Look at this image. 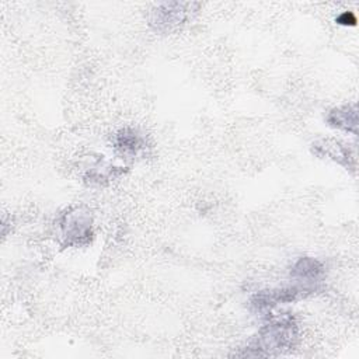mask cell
Listing matches in <instances>:
<instances>
[{"instance_id": "obj_1", "label": "cell", "mask_w": 359, "mask_h": 359, "mask_svg": "<svg viewBox=\"0 0 359 359\" xmlns=\"http://www.w3.org/2000/svg\"><path fill=\"white\" fill-rule=\"evenodd\" d=\"M199 4L191 1H170L160 3L151 10L150 24L154 29L165 32L178 28L185 24L195 11H198Z\"/></svg>"}, {"instance_id": "obj_2", "label": "cell", "mask_w": 359, "mask_h": 359, "mask_svg": "<svg viewBox=\"0 0 359 359\" xmlns=\"http://www.w3.org/2000/svg\"><path fill=\"white\" fill-rule=\"evenodd\" d=\"M296 338V324L290 317H279L268 323L258 334V348L280 349L287 348Z\"/></svg>"}, {"instance_id": "obj_3", "label": "cell", "mask_w": 359, "mask_h": 359, "mask_svg": "<svg viewBox=\"0 0 359 359\" xmlns=\"http://www.w3.org/2000/svg\"><path fill=\"white\" fill-rule=\"evenodd\" d=\"M60 229L67 245H80L91 237V219L87 212L76 208L63 215Z\"/></svg>"}, {"instance_id": "obj_4", "label": "cell", "mask_w": 359, "mask_h": 359, "mask_svg": "<svg viewBox=\"0 0 359 359\" xmlns=\"http://www.w3.org/2000/svg\"><path fill=\"white\" fill-rule=\"evenodd\" d=\"M313 153L320 157L331 158L346 168H353V157L349 153L348 147L334 139H323L313 144Z\"/></svg>"}, {"instance_id": "obj_5", "label": "cell", "mask_w": 359, "mask_h": 359, "mask_svg": "<svg viewBox=\"0 0 359 359\" xmlns=\"http://www.w3.org/2000/svg\"><path fill=\"white\" fill-rule=\"evenodd\" d=\"M323 273H324V268H323L321 262L314 258H310V257L299 258L290 271L292 278H294L303 286L310 287V289H313L310 285L318 282L321 279Z\"/></svg>"}, {"instance_id": "obj_6", "label": "cell", "mask_w": 359, "mask_h": 359, "mask_svg": "<svg viewBox=\"0 0 359 359\" xmlns=\"http://www.w3.org/2000/svg\"><path fill=\"white\" fill-rule=\"evenodd\" d=\"M327 122L334 128L356 133V126H358L356 105H344L332 109L327 116Z\"/></svg>"}, {"instance_id": "obj_7", "label": "cell", "mask_w": 359, "mask_h": 359, "mask_svg": "<svg viewBox=\"0 0 359 359\" xmlns=\"http://www.w3.org/2000/svg\"><path fill=\"white\" fill-rule=\"evenodd\" d=\"M115 147L126 156H136L139 150L143 147V140L142 137L129 128L122 129L116 137H115Z\"/></svg>"}, {"instance_id": "obj_8", "label": "cell", "mask_w": 359, "mask_h": 359, "mask_svg": "<svg viewBox=\"0 0 359 359\" xmlns=\"http://www.w3.org/2000/svg\"><path fill=\"white\" fill-rule=\"evenodd\" d=\"M337 22L338 24H344V25H353L356 22V18L352 13H342L339 17H337Z\"/></svg>"}]
</instances>
